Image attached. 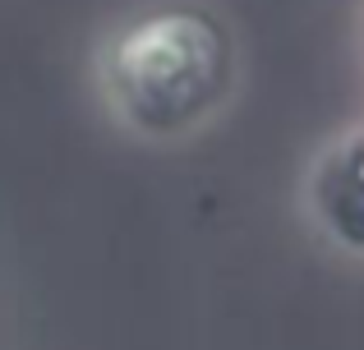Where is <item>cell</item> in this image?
I'll return each mask as SVG.
<instances>
[{"label": "cell", "mask_w": 364, "mask_h": 350, "mask_svg": "<svg viewBox=\"0 0 364 350\" xmlns=\"http://www.w3.org/2000/svg\"><path fill=\"white\" fill-rule=\"evenodd\" d=\"M318 212L346 249L364 253V138L341 148V157L318 175Z\"/></svg>", "instance_id": "cell-2"}, {"label": "cell", "mask_w": 364, "mask_h": 350, "mask_svg": "<svg viewBox=\"0 0 364 350\" xmlns=\"http://www.w3.org/2000/svg\"><path fill=\"white\" fill-rule=\"evenodd\" d=\"M107 97L124 125L152 138L198 129L231 88L226 33L198 9H157L107 51Z\"/></svg>", "instance_id": "cell-1"}]
</instances>
